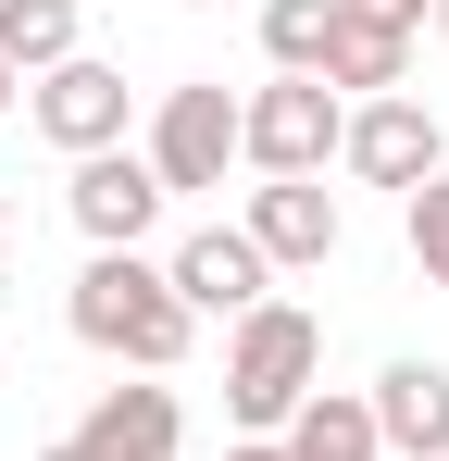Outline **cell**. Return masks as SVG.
Wrapping results in <instances>:
<instances>
[{"label":"cell","instance_id":"cell-1","mask_svg":"<svg viewBox=\"0 0 449 461\" xmlns=\"http://www.w3.org/2000/svg\"><path fill=\"white\" fill-rule=\"evenodd\" d=\"M63 324L100 349V362H125V375H175V362H188V337H200V312L175 300V275H162L150 249H87Z\"/></svg>","mask_w":449,"mask_h":461},{"label":"cell","instance_id":"cell-2","mask_svg":"<svg viewBox=\"0 0 449 461\" xmlns=\"http://www.w3.org/2000/svg\"><path fill=\"white\" fill-rule=\"evenodd\" d=\"M325 386V324L299 300H262L224 324V411H237V437H288V411Z\"/></svg>","mask_w":449,"mask_h":461},{"label":"cell","instance_id":"cell-3","mask_svg":"<svg viewBox=\"0 0 449 461\" xmlns=\"http://www.w3.org/2000/svg\"><path fill=\"white\" fill-rule=\"evenodd\" d=\"M337 138H350V100L325 76H275V87L237 100V162H250V175H325Z\"/></svg>","mask_w":449,"mask_h":461},{"label":"cell","instance_id":"cell-4","mask_svg":"<svg viewBox=\"0 0 449 461\" xmlns=\"http://www.w3.org/2000/svg\"><path fill=\"white\" fill-rule=\"evenodd\" d=\"M224 162H237V100H224V76L162 87V113H150V175H162L175 200H200V187H224Z\"/></svg>","mask_w":449,"mask_h":461},{"label":"cell","instance_id":"cell-5","mask_svg":"<svg viewBox=\"0 0 449 461\" xmlns=\"http://www.w3.org/2000/svg\"><path fill=\"white\" fill-rule=\"evenodd\" d=\"M337 162L362 175V187H425V175H449V125L412 100V87H387V100H350V138H337Z\"/></svg>","mask_w":449,"mask_h":461},{"label":"cell","instance_id":"cell-6","mask_svg":"<svg viewBox=\"0 0 449 461\" xmlns=\"http://www.w3.org/2000/svg\"><path fill=\"white\" fill-rule=\"evenodd\" d=\"M237 225H250V249H262L275 275H325V262H337V237H350V212H337V187H325V175H262Z\"/></svg>","mask_w":449,"mask_h":461},{"label":"cell","instance_id":"cell-7","mask_svg":"<svg viewBox=\"0 0 449 461\" xmlns=\"http://www.w3.org/2000/svg\"><path fill=\"white\" fill-rule=\"evenodd\" d=\"M162 175H150V150H87L75 162V187H63V212L87 249H150V225H162Z\"/></svg>","mask_w":449,"mask_h":461},{"label":"cell","instance_id":"cell-8","mask_svg":"<svg viewBox=\"0 0 449 461\" xmlns=\"http://www.w3.org/2000/svg\"><path fill=\"white\" fill-rule=\"evenodd\" d=\"M125 113H138V100H125V76H113V63H87V50L38 76V138H50L63 162H87V150H125Z\"/></svg>","mask_w":449,"mask_h":461},{"label":"cell","instance_id":"cell-9","mask_svg":"<svg viewBox=\"0 0 449 461\" xmlns=\"http://www.w3.org/2000/svg\"><path fill=\"white\" fill-rule=\"evenodd\" d=\"M162 275H175V300H188V312H224V324L275 300V262L250 249V225H200V237H175V249H162Z\"/></svg>","mask_w":449,"mask_h":461},{"label":"cell","instance_id":"cell-10","mask_svg":"<svg viewBox=\"0 0 449 461\" xmlns=\"http://www.w3.org/2000/svg\"><path fill=\"white\" fill-rule=\"evenodd\" d=\"M75 449H87V461H175V449H188V411H175V386H162V375L100 386L87 424H75Z\"/></svg>","mask_w":449,"mask_h":461},{"label":"cell","instance_id":"cell-11","mask_svg":"<svg viewBox=\"0 0 449 461\" xmlns=\"http://www.w3.org/2000/svg\"><path fill=\"white\" fill-rule=\"evenodd\" d=\"M325 87H337V100H387V87H412V25H399V13H374V0H337Z\"/></svg>","mask_w":449,"mask_h":461},{"label":"cell","instance_id":"cell-12","mask_svg":"<svg viewBox=\"0 0 449 461\" xmlns=\"http://www.w3.org/2000/svg\"><path fill=\"white\" fill-rule=\"evenodd\" d=\"M362 399H374L387 461H449V362H387Z\"/></svg>","mask_w":449,"mask_h":461},{"label":"cell","instance_id":"cell-13","mask_svg":"<svg viewBox=\"0 0 449 461\" xmlns=\"http://www.w3.org/2000/svg\"><path fill=\"white\" fill-rule=\"evenodd\" d=\"M288 461H387V437H374V399H350V386H312L288 411V437H275Z\"/></svg>","mask_w":449,"mask_h":461},{"label":"cell","instance_id":"cell-14","mask_svg":"<svg viewBox=\"0 0 449 461\" xmlns=\"http://www.w3.org/2000/svg\"><path fill=\"white\" fill-rule=\"evenodd\" d=\"M0 63L38 87L50 63H75V0H0Z\"/></svg>","mask_w":449,"mask_h":461},{"label":"cell","instance_id":"cell-15","mask_svg":"<svg viewBox=\"0 0 449 461\" xmlns=\"http://www.w3.org/2000/svg\"><path fill=\"white\" fill-rule=\"evenodd\" d=\"M325 38H337V0H262V63L275 76H325Z\"/></svg>","mask_w":449,"mask_h":461},{"label":"cell","instance_id":"cell-16","mask_svg":"<svg viewBox=\"0 0 449 461\" xmlns=\"http://www.w3.org/2000/svg\"><path fill=\"white\" fill-rule=\"evenodd\" d=\"M399 237H412V275L449 287V175H425V187L399 200Z\"/></svg>","mask_w":449,"mask_h":461},{"label":"cell","instance_id":"cell-17","mask_svg":"<svg viewBox=\"0 0 449 461\" xmlns=\"http://www.w3.org/2000/svg\"><path fill=\"white\" fill-rule=\"evenodd\" d=\"M224 461H288V449H275V437H237V449H224Z\"/></svg>","mask_w":449,"mask_h":461},{"label":"cell","instance_id":"cell-18","mask_svg":"<svg viewBox=\"0 0 449 461\" xmlns=\"http://www.w3.org/2000/svg\"><path fill=\"white\" fill-rule=\"evenodd\" d=\"M374 13H399V25H425V13H437V0H374Z\"/></svg>","mask_w":449,"mask_h":461},{"label":"cell","instance_id":"cell-19","mask_svg":"<svg viewBox=\"0 0 449 461\" xmlns=\"http://www.w3.org/2000/svg\"><path fill=\"white\" fill-rule=\"evenodd\" d=\"M13 87H25V76H13V63H0V113H13Z\"/></svg>","mask_w":449,"mask_h":461},{"label":"cell","instance_id":"cell-20","mask_svg":"<svg viewBox=\"0 0 449 461\" xmlns=\"http://www.w3.org/2000/svg\"><path fill=\"white\" fill-rule=\"evenodd\" d=\"M38 461H87V449H75V437H63V449H38Z\"/></svg>","mask_w":449,"mask_h":461},{"label":"cell","instance_id":"cell-21","mask_svg":"<svg viewBox=\"0 0 449 461\" xmlns=\"http://www.w3.org/2000/svg\"><path fill=\"white\" fill-rule=\"evenodd\" d=\"M0 262H13V225H0Z\"/></svg>","mask_w":449,"mask_h":461},{"label":"cell","instance_id":"cell-22","mask_svg":"<svg viewBox=\"0 0 449 461\" xmlns=\"http://www.w3.org/2000/svg\"><path fill=\"white\" fill-rule=\"evenodd\" d=\"M437 38H449V0H437Z\"/></svg>","mask_w":449,"mask_h":461}]
</instances>
